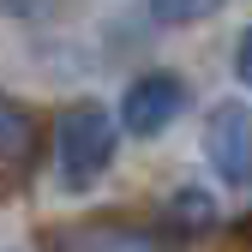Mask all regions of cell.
<instances>
[{"mask_svg": "<svg viewBox=\"0 0 252 252\" xmlns=\"http://www.w3.org/2000/svg\"><path fill=\"white\" fill-rule=\"evenodd\" d=\"M54 162H60V186H96L114 162V114L102 102H72L54 126Z\"/></svg>", "mask_w": 252, "mask_h": 252, "instance_id": "cell-1", "label": "cell"}, {"mask_svg": "<svg viewBox=\"0 0 252 252\" xmlns=\"http://www.w3.org/2000/svg\"><path fill=\"white\" fill-rule=\"evenodd\" d=\"M180 108H186V78L180 72H144L120 96V126L138 132V138H156L162 126L180 120Z\"/></svg>", "mask_w": 252, "mask_h": 252, "instance_id": "cell-2", "label": "cell"}, {"mask_svg": "<svg viewBox=\"0 0 252 252\" xmlns=\"http://www.w3.org/2000/svg\"><path fill=\"white\" fill-rule=\"evenodd\" d=\"M204 156H210V168L222 174L228 186H246V174H252V114H246L240 96H228V102H216V108H210Z\"/></svg>", "mask_w": 252, "mask_h": 252, "instance_id": "cell-3", "label": "cell"}, {"mask_svg": "<svg viewBox=\"0 0 252 252\" xmlns=\"http://www.w3.org/2000/svg\"><path fill=\"white\" fill-rule=\"evenodd\" d=\"M48 252H168L162 234L132 228V222H72L48 240Z\"/></svg>", "mask_w": 252, "mask_h": 252, "instance_id": "cell-4", "label": "cell"}, {"mask_svg": "<svg viewBox=\"0 0 252 252\" xmlns=\"http://www.w3.org/2000/svg\"><path fill=\"white\" fill-rule=\"evenodd\" d=\"M30 150H36V120L24 102H12L0 90V162H24Z\"/></svg>", "mask_w": 252, "mask_h": 252, "instance_id": "cell-5", "label": "cell"}, {"mask_svg": "<svg viewBox=\"0 0 252 252\" xmlns=\"http://www.w3.org/2000/svg\"><path fill=\"white\" fill-rule=\"evenodd\" d=\"M168 222L180 228V234H210L216 228V198L210 192H174V204H168Z\"/></svg>", "mask_w": 252, "mask_h": 252, "instance_id": "cell-6", "label": "cell"}, {"mask_svg": "<svg viewBox=\"0 0 252 252\" xmlns=\"http://www.w3.org/2000/svg\"><path fill=\"white\" fill-rule=\"evenodd\" d=\"M222 0H150V12L162 24H192V18H210Z\"/></svg>", "mask_w": 252, "mask_h": 252, "instance_id": "cell-7", "label": "cell"}, {"mask_svg": "<svg viewBox=\"0 0 252 252\" xmlns=\"http://www.w3.org/2000/svg\"><path fill=\"white\" fill-rule=\"evenodd\" d=\"M6 6H24V0H6Z\"/></svg>", "mask_w": 252, "mask_h": 252, "instance_id": "cell-8", "label": "cell"}]
</instances>
